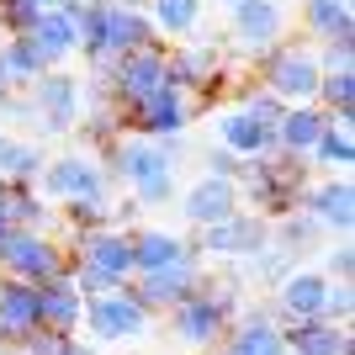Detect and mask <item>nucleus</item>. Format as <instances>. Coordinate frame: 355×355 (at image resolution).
Returning a JSON list of instances; mask_svg holds the SVG:
<instances>
[{"mask_svg": "<svg viewBox=\"0 0 355 355\" xmlns=\"http://www.w3.org/2000/svg\"><path fill=\"white\" fill-rule=\"evenodd\" d=\"M186 154V138H112L106 144V175L122 180L128 191H133L138 207H170L180 196L175 186V159Z\"/></svg>", "mask_w": 355, "mask_h": 355, "instance_id": "nucleus-1", "label": "nucleus"}, {"mask_svg": "<svg viewBox=\"0 0 355 355\" xmlns=\"http://www.w3.org/2000/svg\"><path fill=\"white\" fill-rule=\"evenodd\" d=\"M308 180H313V164L302 159V154L270 148V154H260V159L239 164V175H234L239 207L254 212V218H282V212H292L297 202H302Z\"/></svg>", "mask_w": 355, "mask_h": 355, "instance_id": "nucleus-2", "label": "nucleus"}, {"mask_svg": "<svg viewBox=\"0 0 355 355\" xmlns=\"http://www.w3.org/2000/svg\"><path fill=\"white\" fill-rule=\"evenodd\" d=\"M69 276L80 297H101L133 282V244L128 228H90V234H69Z\"/></svg>", "mask_w": 355, "mask_h": 355, "instance_id": "nucleus-3", "label": "nucleus"}, {"mask_svg": "<svg viewBox=\"0 0 355 355\" xmlns=\"http://www.w3.org/2000/svg\"><path fill=\"white\" fill-rule=\"evenodd\" d=\"M254 74H260V85H266L270 96H282L286 106L318 101V80H324L318 53H313L308 43H286V37L276 48H266V53H254Z\"/></svg>", "mask_w": 355, "mask_h": 355, "instance_id": "nucleus-4", "label": "nucleus"}, {"mask_svg": "<svg viewBox=\"0 0 355 355\" xmlns=\"http://www.w3.org/2000/svg\"><path fill=\"white\" fill-rule=\"evenodd\" d=\"M80 329H85L90 345H133L154 329V313L133 297V286H117V292L85 297V313H80Z\"/></svg>", "mask_w": 355, "mask_h": 355, "instance_id": "nucleus-5", "label": "nucleus"}, {"mask_svg": "<svg viewBox=\"0 0 355 355\" xmlns=\"http://www.w3.org/2000/svg\"><path fill=\"white\" fill-rule=\"evenodd\" d=\"M112 186H117V180L106 175V164L96 159V154H80V148H69V154H48L43 175H37V196H43V202H59V207L112 196Z\"/></svg>", "mask_w": 355, "mask_h": 355, "instance_id": "nucleus-6", "label": "nucleus"}, {"mask_svg": "<svg viewBox=\"0 0 355 355\" xmlns=\"http://www.w3.org/2000/svg\"><path fill=\"white\" fill-rule=\"evenodd\" d=\"M21 96H27V106H32V122L53 138H69L74 128H80V117H85V85H80V74H69V69H43Z\"/></svg>", "mask_w": 355, "mask_h": 355, "instance_id": "nucleus-7", "label": "nucleus"}, {"mask_svg": "<svg viewBox=\"0 0 355 355\" xmlns=\"http://www.w3.org/2000/svg\"><path fill=\"white\" fill-rule=\"evenodd\" d=\"M191 122H196V101L180 96L175 85H159L154 96H144V101L117 112V128L128 138H154V144H159V138H180Z\"/></svg>", "mask_w": 355, "mask_h": 355, "instance_id": "nucleus-8", "label": "nucleus"}, {"mask_svg": "<svg viewBox=\"0 0 355 355\" xmlns=\"http://www.w3.org/2000/svg\"><path fill=\"white\" fill-rule=\"evenodd\" d=\"M0 270L11 282H27V286H43L53 276L69 270V250H64L53 234H37V228H16L6 244H0Z\"/></svg>", "mask_w": 355, "mask_h": 355, "instance_id": "nucleus-9", "label": "nucleus"}, {"mask_svg": "<svg viewBox=\"0 0 355 355\" xmlns=\"http://www.w3.org/2000/svg\"><path fill=\"white\" fill-rule=\"evenodd\" d=\"M164 80L180 90V96H218L223 80H228V53L212 43H186V48H164Z\"/></svg>", "mask_w": 355, "mask_h": 355, "instance_id": "nucleus-10", "label": "nucleus"}, {"mask_svg": "<svg viewBox=\"0 0 355 355\" xmlns=\"http://www.w3.org/2000/svg\"><path fill=\"white\" fill-rule=\"evenodd\" d=\"M260 244H270V218H254V212H228L223 223L207 228H191V250L207 254V260H250Z\"/></svg>", "mask_w": 355, "mask_h": 355, "instance_id": "nucleus-11", "label": "nucleus"}, {"mask_svg": "<svg viewBox=\"0 0 355 355\" xmlns=\"http://www.w3.org/2000/svg\"><path fill=\"white\" fill-rule=\"evenodd\" d=\"M164 324H170V334H175V345H186V350H196V355H207V350H218L223 340H228V329H234V318L212 302L202 286H196L186 302H175V308L164 313Z\"/></svg>", "mask_w": 355, "mask_h": 355, "instance_id": "nucleus-12", "label": "nucleus"}, {"mask_svg": "<svg viewBox=\"0 0 355 355\" xmlns=\"http://www.w3.org/2000/svg\"><path fill=\"white\" fill-rule=\"evenodd\" d=\"M297 207L324 228V239H350V228H355V186H350V175H313Z\"/></svg>", "mask_w": 355, "mask_h": 355, "instance_id": "nucleus-13", "label": "nucleus"}, {"mask_svg": "<svg viewBox=\"0 0 355 355\" xmlns=\"http://www.w3.org/2000/svg\"><path fill=\"white\" fill-rule=\"evenodd\" d=\"M106 85H112V106H117V112L144 101V96H154L159 85H170V80H164V43L112 59L106 64Z\"/></svg>", "mask_w": 355, "mask_h": 355, "instance_id": "nucleus-14", "label": "nucleus"}, {"mask_svg": "<svg viewBox=\"0 0 355 355\" xmlns=\"http://www.w3.org/2000/svg\"><path fill=\"white\" fill-rule=\"evenodd\" d=\"M202 270H207V266H202V254H191V260H180V266H164V270H148V276H133L128 286H133V297L154 313V318H159V313H170L175 302H186V297L202 286Z\"/></svg>", "mask_w": 355, "mask_h": 355, "instance_id": "nucleus-15", "label": "nucleus"}, {"mask_svg": "<svg viewBox=\"0 0 355 355\" xmlns=\"http://www.w3.org/2000/svg\"><path fill=\"white\" fill-rule=\"evenodd\" d=\"M159 32L148 21L144 6H112L101 0V64L122 59V53H138V48H154Z\"/></svg>", "mask_w": 355, "mask_h": 355, "instance_id": "nucleus-16", "label": "nucleus"}, {"mask_svg": "<svg viewBox=\"0 0 355 355\" xmlns=\"http://www.w3.org/2000/svg\"><path fill=\"white\" fill-rule=\"evenodd\" d=\"M128 244H133V276H148V270H164V266H180L191 260V234L180 228H159V223H138L128 228Z\"/></svg>", "mask_w": 355, "mask_h": 355, "instance_id": "nucleus-17", "label": "nucleus"}, {"mask_svg": "<svg viewBox=\"0 0 355 355\" xmlns=\"http://www.w3.org/2000/svg\"><path fill=\"white\" fill-rule=\"evenodd\" d=\"M228 27H234V43L250 48V59H254V53H266L286 37V11H282V0H244V6L228 11Z\"/></svg>", "mask_w": 355, "mask_h": 355, "instance_id": "nucleus-18", "label": "nucleus"}, {"mask_svg": "<svg viewBox=\"0 0 355 355\" xmlns=\"http://www.w3.org/2000/svg\"><path fill=\"white\" fill-rule=\"evenodd\" d=\"M218 350H223V355H286L276 308H270V302L244 308V313L234 318V329H228V340H223Z\"/></svg>", "mask_w": 355, "mask_h": 355, "instance_id": "nucleus-19", "label": "nucleus"}, {"mask_svg": "<svg viewBox=\"0 0 355 355\" xmlns=\"http://www.w3.org/2000/svg\"><path fill=\"white\" fill-rule=\"evenodd\" d=\"M175 202H180V218L191 228H207V223H223L228 212H239V186L223 175H196Z\"/></svg>", "mask_w": 355, "mask_h": 355, "instance_id": "nucleus-20", "label": "nucleus"}, {"mask_svg": "<svg viewBox=\"0 0 355 355\" xmlns=\"http://www.w3.org/2000/svg\"><path fill=\"white\" fill-rule=\"evenodd\" d=\"M282 345L286 355H355L350 329L329 318H282Z\"/></svg>", "mask_w": 355, "mask_h": 355, "instance_id": "nucleus-21", "label": "nucleus"}, {"mask_svg": "<svg viewBox=\"0 0 355 355\" xmlns=\"http://www.w3.org/2000/svg\"><path fill=\"white\" fill-rule=\"evenodd\" d=\"M324 297H329V276L318 266H297L282 286H276V318H324Z\"/></svg>", "mask_w": 355, "mask_h": 355, "instance_id": "nucleus-22", "label": "nucleus"}, {"mask_svg": "<svg viewBox=\"0 0 355 355\" xmlns=\"http://www.w3.org/2000/svg\"><path fill=\"white\" fill-rule=\"evenodd\" d=\"M212 144H223L228 154H239V159H260V154L276 148V133H270L260 117L228 106V112H218V122H212Z\"/></svg>", "mask_w": 355, "mask_h": 355, "instance_id": "nucleus-23", "label": "nucleus"}, {"mask_svg": "<svg viewBox=\"0 0 355 355\" xmlns=\"http://www.w3.org/2000/svg\"><path fill=\"white\" fill-rule=\"evenodd\" d=\"M80 313H85V297H80V286H74L69 270L37 286V329H53V334H80Z\"/></svg>", "mask_w": 355, "mask_h": 355, "instance_id": "nucleus-24", "label": "nucleus"}, {"mask_svg": "<svg viewBox=\"0 0 355 355\" xmlns=\"http://www.w3.org/2000/svg\"><path fill=\"white\" fill-rule=\"evenodd\" d=\"M324 128H329V112L318 101H302V106H286L270 133H276V148H282V154H302V159H308V148L318 144Z\"/></svg>", "mask_w": 355, "mask_h": 355, "instance_id": "nucleus-25", "label": "nucleus"}, {"mask_svg": "<svg viewBox=\"0 0 355 355\" xmlns=\"http://www.w3.org/2000/svg\"><path fill=\"white\" fill-rule=\"evenodd\" d=\"M37 329V286L27 282H0V345H21Z\"/></svg>", "mask_w": 355, "mask_h": 355, "instance_id": "nucleus-26", "label": "nucleus"}, {"mask_svg": "<svg viewBox=\"0 0 355 355\" xmlns=\"http://www.w3.org/2000/svg\"><path fill=\"white\" fill-rule=\"evenodd\" d=\"M27 43L37 48V59H43L48 69H69V59L80 53V43H74V27H69V16H64L59 6L37 16V27L27 32Z\"/></svg>", "mask_w": 355, "mask_h": 355, "instance_id": "nucleus-27", "label": "nucleus"}, {"mask_svg": "<svg viewBox=\"0 0 355 355\" xmlns=\"http://www.w3.org/2000/svg\"><path fill=\"white\" fill-rule=\"evenodd\" d=\"M43 164H48V148L37 144V138L11 133L0 144V180H6V186H37Z\"/></svg>", "mask_w": 355, "mask_h": 355, "instance_id": "nucleus-28", "label": "nucleus"}, {"mask_svg": "<svg viewBox=\"0 0 355 355\" xmlns=\"http://www.w3.org/2000/svg\"><path fill=\"white\" fill-rule=\"evenodd\" d=\"M308 164H313V175H350V164H355V133H350V128H340V122H329L324 133H318V144L308 148Z\"/></svg>", "mask_w": 355, "mask_h": 355, "instance_id": "nucleus-29", "label": "nucleus"}, {"mask_svg": "<svg viewBox=\"0 0 355 355\" xmlns=\"http://www.w3.org/2000/svg\"><path fill=\"white\" fill-rule=\"evenodd\" d=\"M0 212L11 228H37V234H53V202L37 196V186H6L0 196Z\"/></svg>", "mask_w": 355, "mask_h": 355, "instance_id": "nucleus-30", "label": "nucleus"}, {"mask_svg": "<svg viewBox=\"0 0 355 355\" xmlns=\"http://www.w3.org/2000/svg\"><path fill=\"white\" fill-rule=\"evenodd\" d=\"M148 21H154V32L164 37H191L196 27H202V11H207V0H144Z\"/></svg>", "mask_w": 355, "mask_h": 355, "instance_id": "nucleus-31", "label": "nucleus"}, {"mask_svg": "<svg viewBox=\"0 0 355 355\" xmlns=\"http://www.w3.org/2000/svg\"><path fill=\"white\" fill-rule=\"evenodd\" d=\"M48 64L37 59V48L27 37H0V85L6 90H27Z\"/></svg>", "mask_w": 355, "mask_h": 355, "instance_id": "nucleus-32", "label": "nucleus"}, {"mask_svg": "<svg viewBox=\"0 0 355 355\" xmlns=\"http://www.w3.org/2000/svg\"><path fill=\"white\" fill-rule=\"evenodd\" d=\"M270 244H282L286 254H308V250L324 244V228L302 207H292V212H282V218H270Z\"/></svg>", "mask_w": 355, "mask_h": 355, "instance_id": "nucleus-33", "label": "nucleus"}, {"mask_svg": "<svg viewBox=\"0 0 355 355\" xmlns=\"http://www.w3.org/2000/svg\"><path fill=\"white\" fill-rule=\"evenodd\" d=\"M318 106L329 112V122L350 128V117H355V69H329L324 80H318Z\"/></svg>", "mask_w": 355, "mask_h": 355, "instance_id": "nucleus-34", "label": "nucleus"}, {"mask_svg": "<svg viewBox=\"0 0 355 355\" xmlns=\"http://www.w3.org/2000/svg\"><path fill=\"white\" fill-rule=\"evenodd\" d=\"M292 270H297V254H286L282 244H260V250L244 260V276H250V282H260V286H270V292H276Z\"/></svg>", "mask_w": 355, "mask_h": 355, "instance_id": "nucleus-35", "label": "nucleus"}, {"mask_svg": "<svg viewBox=\"0 0 355 355\" xmlns=\"http://www.w3.org/2000/svg\"><path fill=\"white\" fill-rule=\"evenodd\" d=\"M302 21H308L313 37H334V32L355 27L350 0H302Z\"/></svg>", "mask_w": 355, "mask_h": 355, "instance_id": "nucleus-36", "label": "nucleus"}, {"mask_svg": "<svg viewBox=\"0 0 355 355\" xmlns=\"http://www.w3.org/2000/svg\"><path fill=\"white\" fill-rule=\"evenodd\" d=\"M234 106H239V112H250V117H260L266 128H276V117L286 112V101H282V96H270V90L260 85V80L239 85V101H234Z\"/></svg>", "mask_w": 355, "mask_h": 355, "instance_id": "nucleus-37", "label": "nucleus"}, {"mask_svg": "<svg viewBox=\"0 0 355 355\" xmlns=\"http://www.w3.org/2000/svg\"><path fill=\"white\" fill-rule=\"evenodd\" d=\"M69 234H90V228H106L112 223V196H96V202H69L64 207Z\"/></svg>", "mask_w": 355, "mask_h": 355, "instance_id": "nucleus-38", "label": "nucleus"}, {"mask_svg": "<svg viewBox=\"0 0 355 355\" xmlns=\"http://www.w3.org/2000/svg\"><path fill=\"white\" fill-rule=\"evenodd\" d=\"M37 16H43L37 0H0V32L6 37H27L37 27Z\"/></svg>", "mask_w": 355, "mask_h": 355, "instance_id": "nucleus-39", "label": "nucleus"}, {"mask_svg": "<svg viewBox=\"0 0 355 355\" xmlns=\"http://www.w3.org/2000/svg\"><path fill=\"white\" fill-rule=\"evenodd\" d=\"M318 53V69H355V27L334 32V37H324V48H313Z\"/></svg>", "mask_w": 355, "mask_h": 355, "instance_id": "nucleus-40", "label": "nucleus"}, {"mask_svg": "<svg viewBox=\"0 0 355 355\" xmlns=\"http://www.w3.org/2000/svg\"><path fill=\"white\" fill-rule=\"evenodd\" d=\"M329 276V282H350L355 276V244L350 239H334V244H329L324 250V266H318Z\"/></svg>", "mask_w": 355, "mask_h": 355, "instance_id": "nucleus-41", "label": "nucleus"}, {"mask_svg": "<svg viewBox=\"0 0 355 355\" xmlns=\"http://www.w3.org/2000/svg\"><path fill=\"white\" fill-rule=\"evenodd\" d=\"M350 313H355V286H350V282H329L324 318H329V324H345V329H350Z\"/></svg>", "mask_w": 355, "mask_h": 355, "instance_id": "nucleus-42", "label": "nucleus"}, {"mask_svg": "<svg viewBox=\"0 0 355 355\" xmlns=\"http://www.w3.org/2000/svg\"><path fill=\"white\" fill-rule=\"evenodd\" d=\"M239 164H244V159H239V154H228L223 144H207V148H202V175L234 180V175H239Z\"/></svg>", "mask_w": 355, "mask_h": 355, "instance_id": "nucleus-43", "label": "nucleus"}, {"mask_svg": "<svg viewBox=\"0 0 355 355\" xmlns=\"http://www.w3.org/2000/svg\"><path fill=\"white\" fill-rule=\"evenodd\" d=\"M59 355H101V345H90V340H80V334H74V340L64 345Z\"/></svg>", "mask_w": 355, "mask_h": 355, "instance_id": "nucleus-44", "label": "nucleus"}, {"mask_svg": "<svg viewBox=\"0 0 355 355\" xmlns=\"http://www.w3.org/2000/svg\"><path fill=\"white\" fill-rule=\"evenodd\" d=\"M16 234V228H11V223H6V212H0V244H6V239H11Z\"/></svg>", "mask_w": 355, "mask_h": 355, "instance_id": "nucleus-45", "label": "nucleus"}, {"mask_svg": "<svg viewBox=\"0 0 355 355\" xmlns=\"http://www.w3.org/2000/svg\"><path fill=\"white\" fill-rule=\"evenodd\" d=\"M0 355H27V350H21V345H0Z\"/></svg>", "mask_w": 355, "mask_h": 355, "instance_id": "nucleus-46", "label": "nucleus"}, {"mask_svg": "<svg viewBox=\"0 0 355 355\" xmlns=\"http://www.w3.org/2000/svg\"><path fill=\"white\" fill-rule=\"evenodd\" d=\"M212 6H223V11H234V6H244V0H212Z\"/></svg>", "mask_w": 355, "mask_h": 355, "instance_id": "nucleus-47", "label": "nucleus"}, {"mask_svg": "<svg viewBox=\"0 0 355 355\" xmlns=\"http://www.w3.org/2000/svg\"><path fill=\"white\" fill-rule=\"evenodd\" d=\"M112 6H144V0H112Z\"/></svg>", "mask_w": 355, "mask_h": 355, "instance_id": "nucleus-48", "label": "nucleus"}, {"mask_svg": "<svg viewBox=\"0 0 355 355\" xmlns=\"http://www.w3.org/2000/svg\"><path fill=\"white\" fill-rule=\"evenodd\" d=\"M37 6H43V11H53V6H59V0H37Z\"/></svg>", "mask_w": 355, "mask_h": 355, "instance_id": "nucleus-49", "label": "nucleus"}, {"mask_svg": "<svg viewBox=\"0 0 355 355\" xmlns=\"http://www.w3.org/2000/svg\"><path fill=\"white\" fill-rule=\"evenodd\" d=\"M6 96H11V90H6V85H0V106H6Z\"/></svg>", "mask_w": 355, "mask_h": 355, "instance_id": "nucleus-50", "label": "nucleus"}, {"mask_svg": "<svg viewBox=\"0 0 355 355\" xmlns=\"http://www.w3.org/2000/svg\"><path fill=\"white\" fill-rule=\"evenodd\" d=\"M6 138H11V133H6V128H0V144H6Z\"/></svg>", "mask_w": 355, "mask_h": 355, "instance_id": "nucleus-51", "label": "nucleus"}, {"mask_svg": "<svg viewBox=\"0 0 355 355\" xmlns=\"http://www.w3.org/2000/svg\"><path fill=\"white\" fill-rule=\"evenodd\" d=\"M0 196H6V180H0Z\"/></svg>", "mask_w": 355, "mask_h": 355, "instance_id": "nucleus-52", "label": "nucleus"}, {"mask_svg": "<svg viewBox=\"0 0 355 355\" xmlns=\"http://www.w3.org/2000/svg\"><path fill=\"white\" fill-rule=\"evenodd\" d=\"M207 355H223V350H207Z\"/></svg>", "mask_w": 355, "mask_h": 355, "instance_id": "nucleus-53", "label": "nucleus"}, {"mask_svg": "<svg viewBox=\"0 0 355 355\" xmlns=\"http://www.w3.org/2000/svg\"><path fill=\"white\" fill-rule=\"evenodd\" d=\"M0 37H6V32H0Z\"/></svg>", "mask_w": 355, "mask_h": 355, "instance_id": "nucleus-54", "label": "nucleus"}]
</instances>
